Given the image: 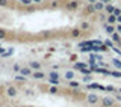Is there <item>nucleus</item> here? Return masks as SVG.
Instances as JSON below:
<instances>
[{"label":"nucleus","instance_id":"nucleus-33","mask_svg":"<svg viewBox=\"0 0 121 107\" xmlns=\"http://www.w3.org/2000/svg\"><path fill=\"white\" fill-rule=\"evenodd\" d=\"M115 27H117V32H118V33H121V24H117Z\"/></svg>","mask_w":121,"mask_h":107},{"label":"nucleus","instance_id":"nucleus-20","mask_svg":"<svg viewBox=\"0 0 121 107\" xmlns=\"http://www.w3.org/2000/svg\"><path fill=\"white\" fill-rule=\"evenodd\" d=\"M58 6H59V0H52L50 5H48V8H52V9H56Z\"/></svg>","mask_w":121,"mask_h":107},{"label":"nucleus","instance_id":"nucleus-35","mask_svg":"<svg viewBox=\"0 0 121 107\" xmlns=\"http://www.w3.org/2000/svg\"><path fill=\"white\" fill-rule=\"evenodd\" d=\"M106 91H111V92H113L115 89H113V86H108V87H106Z\"/></svg>","mask_w":121,"mask_h":107},{"label":"nucleus","instance_id":"nucleus-21","mask_svg":"<svg viewBox=\"0 0 121 107\" xmlns=\"http://www.w3.org/2000/svg\"><path fill=\"white\" fill-rule=\"evenodd\" d=\"M48 83L53 86H59V78H50L48 77Z\"/></svg>","mask_w":121,"mask_h":107},{"label":"nucleus","instance_id":"nucleus-4","mask_svg":"<svg viewBox=\"0 0 121 107\" xmlns=\"http://www.w3.org/2000/svg\"><path fill=\"white\" fill-rule=\"evenodd\" d=\"M32 77L35 78V80H43V78H45V77H47V74H45L44 71H33Z\"/></svg>","mask_w":121,"mask_h":107},{"label":"nucleus","instance_id":"nucleus-7","mask_svg":"<svg viewBox=\"0 0 121 107\" xmlns=\"http://www.w3.org/2000/svg\"><path fill=\"white\" fill-rule=\"evenodd\" d=\"M104 6H106L104 3L98 0V2L95 3V5H94V8H95V12H104Z\"/></svg>","mask_w":121,"mask_h":107},{"label":"nucleus","instance_id":"nucleus-9","mask_svg":"<svg viewBox=\"0 0 121 107\" xmlns=\"http://www.w3.org/2000/svg\"><path fill=\"white\" fill-rule=\"evenodd\" d=\"M106 23H108V24H118V21H117V17L115 15H112V14H109L108 15V20H106Z\"/></svg>","mask_w":121,"mask_h":107},{"label":"nucleus","instance_id":"nucleus-32","mask_svg":"<svg viewBox=\"0 0 121 107\" xmlns=\"http://www.w3.org/2000/svg\"><path fill=\"white\" fill-rule=\"evenodd\" d=\"M112 15H115V17L121 15V9H120V8H115V11H113V14H112Z\"/></svg>","mask_w":121,"mask_h":107},{"label":"nucleus","instance_id":"nucleus-17","mask_svg":"<svg viewBox=\"0 0 121 107\" xmlns=\"http://www.w3.org/2000/svg\"><path fill=\"white\" fill-rule=\"evenodd\" d=\"M74 74H76L74 71H67L64 75H65V78L68 80V82H70V80H74Z\"/></svg>","mask_w":121,"mask_h":107},{"label":"nucleus","instance_id":"nucleus-25","mask_svg":"<svg viewBox=\"0 0 121 107\" xmlns=\"http://www.w3.org/2000/svg\"><path fill=\"white\" fill-rule=\"evenodd\" d=\"M15 80H17V82H26V80H27V77H24V75L18 74V75H15Z\"/></svg>","mask_w":121,"mask_h":107},{"label":"nucleus","instance_id":"nucleus-23","mask_svg":"<svg viewBox=\"0 0 121 107\" xmlns=\"http://www.w3.org/2000/svg\"><path fill=\"white\" fill-rule=\"evenodd\" d=\"M18 2H20L21 5H24V6H32L33 0H18Z\"/></svg>","mask_w":121,"mask_h":107},{"label":"nucleus","instance_id":"nucleus-12","mask_svg":"<svg viewBox=\"0 0 121 107\" xmlns=\"http://www.w3.org/2000/svg\"><path fill=\"white\" fill-rule=\"evenodd\" d=\"M113 11H115V6H113V5H111V3L104 6V12L108 14V15H109V14H113Z\"/></svg>","mask_w":121,"mask_h":107},{"label":"nucleus","instance_id":"nucleus-30","mask_svg":"<svg viewBox=\"0 0 121 107\" xmlns=\"http://www.w3.org/2000/svg\"><path fill=\"white\" fill-rule=\"evenodd\" d=\"M48 92H50V94H58V87H56V86H52L50 89H48Z\"/></svg>","mask_w":121,"mask_h":107},{"label":"nucleus","instance_id":"nucleus-2","mask_svg":"<svg viewBox=\"0 0 121 107\" xmlns=\"http://www.w3.org/2000/svg\"><path fill=\"white\" fill-rule=\"evenodd\" d=\"M18 74L24 75V77H29V75L33 74V70L29 66V65H27V66H21V70H20V72H18Z\"/></svg>","mask_w":121,"mask_h":107},{"label":"nucleus","instance_id":"nucleus-38","mask_svg":"<svg viewBox=\"0 0 121 107\" xmlns=\"http://www.w3.org/2000/svg\"><path fill=\"white\" fill-rule=\"evenodd\" d=\"M117 21H118V24H121V15H118V17H117Z\"/></svg>","mask_w":121,"mask_h":107},{"label":"nucleus","instance_id":"nucleus-5","mask_svg":"<svg viewBox=\"0 0 121 107\" xmlns=\"http://www.w3.org/2000/svg\"><path fill=\"white\" fill-rule=\"evenodd\" d=\"M6 94H8V97H17V94H18V91H17V87H14V86H9L6 89Z\"/></svg>","mask_w":121,"mask_h":107},{"label":"nucleus","instance_id":"nucleus-26","mask_svg":"<svg viewBox=\"0 0 121 107\" xmlns=\"http://www.w3.org/2000/svg\"><path fill=\"white\" fill-rule=\"evenodd\" d=\"M104 44L108 45L109 48H112V50H113V48H115V44H113V41H111V39H106V42H104Z\"/></svg>","mask_w":121,"mask_h":107},{"label":"nucleus","instance_id":"nucleus-16","mask_svg":"<svg viewBox=\"0 0 121 107\" xmlns=\"http://www.w3.org/2000/svg\"><path fill=\"white\" fill-rule=\"evenodd\" d=\"M88 89H106V87H103L101 85H98V83H91V85L86 86Z\"/></svg>","mask_w":121,"mask_h":107},{"label":"nucleus","instance_id":"nucleus-22","mask_svg":"<svg viewBox=\"0 0 121 107\" xmlns=\"http://www.w3.org/2000/svg\"><path fill=\"white\" fill-rule=\"evenodd\" d=\"M20 70H21V65H20V63H14V65H12V71H14V72H17V74H18V72H20Z\"/></svg>","mask_w":121,"mask_h":107},{"label":"nucleus","instance_id":"nucleus-8","mask_svg":"<svg viewBox=\"0 0 121 107\" xmlns=\"http://www.w3.org/2000/svg\"><path fill=\"white\" fill-rule=\"evenodd\" d=\"M86 100H88V103H91V104H95L98 101V97H97V94H89L88 97H86Z\"/></svg>","mask_w":121,"mask_h":107},{"label":"nucleus","instance_id":"nucleus-18","mask_svg":"<svg viewBox=\"0 0 121 107\" xmlns=\"http://www.w3.org/2000/svg\"><path fill=\"white\" fill-rule=\"evenodd\" d=\"M48 77H50V78H59V77H60V74H59V72L56 71V70H53V71L48 72Z\"/></svg>","mask_w":121,"mask_h":107},{"label":"nucleus","instance_id":"nucleus-39","mask_svg":"<svg viewBox=\"0 0 121 107\" xmlns=\"http://www.w3.org/2000/svg\"><path fill=\"white\" fill-rule=\"evenodd\" d=\"M2 51H3V48H2V47H0V53H2Z\"/></svg>","mask_w":121,"mask_h":107},{"label":"nucleus","instance_id":"nucleus-1","mask_svg":"<svg viewBox=\"0 0 121 107\" xmlns=\"http://www.w3.org/2000/svg\"><path fill=\"white\" fill-rule=\"evenodd\" d=\"M77 8H79V2H77V0H70V2L65 5L67 11H76Z\"/></svg>","mask_w":121,"mask_h":107},{"label":"nucleus","instance_id":"nucleus-36","mask_svg":"<svg viewBox=\"0 0 121 107\" xmlns=\"http://www.w3.org/2000/svg\"><path fill=\"white\" fill-rule=\"evenodd\" d=\"M43 2H44V0H33V3H36V5H41Z\"/></svg>","mask_w":121,"mask_h":107},{"label":"nucleus","instance_id":"nucleus-41","mask_svg":"<svg viewBox=\"0 0 121 107\" xmlns=\"http://www.w3.org/2000/svg\"><path fill=\"white\" fill-rule=\"evenodd\" d=\"M29 107H32V106H29Z\"/></svg>","mask_w":121,"mask_h":107},{"label":"nucleus","instance_id":"nucleus-15","mask_svg":"<svg viewBox=\"0 0 121 107\" xmlns=\"http://www.w3.org/2000/svg\"><path fill=\"white\" fill-rule=\"evenodd\" d=\"M68 86H70L71 89H77V87L80 86V83H79L77 80H70V82H68Z\"/></svg>","mask_w":121,"mask_h":107},{"label":"nucleus","instance_id":"nucleus-13","mask_svg":"<svg viewBox=\"0 0 121 107\" xmlns=\"http://www.w3.org/2000/svg\"><path fill=\"white\" fill-rule=\"evenodd\" d=\"M70 33H71V36H73V38H79V36L82 35V30L79 29V27H77V29H71Z\"/></svg>","mask_w":121,"mask_h":107},{"label":"nucleus","instance_id":"nucleus-40","mask_svg":"<svg viewBox=\"0 0 121 107\" xmlns=\"http://www.w3.org/2000/svg\"><path fill=\"white\" fill-rule=\"evenodd\" d=\"M120 94H121V89H120Z\"/></svg>","mask_w":121,"mask_h":107},{"label":"nucleus","instance_id":"nucleus-10","mask_svg":"<svg viewBox=\"0 0 121 107\" xmlns=\"http://www.w3.org/2000/svg\"><path fill=\"white\" fill-rule=\"evenodd\" d=\"M83 12H85L86 15H92L94 12H95V8H94V5H88L85 8V11H83Z\"/></svg>","mask_w":121,"mask_h":107},{"label":"nucleus","instance_id":"nucleus-37","mask_svg":"<svg viewBox=\"0 0 121 107\" xmlns=\"http://www.w3.org/2000/svg\"><path fill=\"white\" fill-rule=\"evenodd\" d=\"M100 2H103V3H104V5H109V3H111V2H112V0H100Z\"/></svg>","mask_w":121,"mask_h":107},{"label":"nucleus","instance_id":"nucleus-6","mask_svg":"<svg viewBox=\"0 0 121 107\" xmlns=\"http://www.w3.org/2000/svg\"><path fill=\"white\" fill-rule=\"evenodd\" d=\"M103 27H104V30L109 33V35H112V33H115V32H117V27H115L113 24H108V23H106Z\"/></svg>","mask_w":121,"mask_h":107},{"label":"nucleus","instance_id":"nucleus-31","mask_svg":"<svg viewBox=\"0 0 121 107\" xmlns=\"http://www.w3.org/2000/svg\"><path fill=\"white\" fill-rule=\"evenodd\" d=\"M83 82H85V83H89V82H91V75H89V74L83 75Z\"/></svg>","mask_w":121,"mask_h":107},{"label":"nucleus","instance_id":"nucleus-28","mask_svg":"<svg viewBox=\"0 0 121 107\" xmlns=\"http://www.w3.org/2000/svg\"><path fill=\"white\" fill-rule=\"evenodd\" d=\"M111 75H113V77H118V78H121V72H120V71H111Z\"/></svg>","mask_w":121,"mask_h":107},{"label":"nucleus","instance_id":"nucleus-29","mask_svg":"<svg viewBox=\"0 0 121 107\" xmlns=\"http://www.w3.org/2000/svg\"><path fill=\"white\" fill-rule=\"evenodd\" d=\"M8 5H9V0H0V6L2 8H6Z\"/></svg>","mask_w":121,"mask_h":107},{"label":"nucleus","instance_id":"nucleus-34","mask_svg":"<svg viewBox=\"0 0 121 107\" xmlns=\"http://www.w3.org/2000/svg\"><path fill=\"white\" fill-rule=\"evenodd\" d=\"M97 2H98V0H88V3H89V5H95Z\"/></svg>","mask_w":121,"mask_h":107},{"label":"nucleus","instance_id":"nucleus-11","mask_svg":"<svg viewBox=\"0 0 121 107\" xmlns=\"http://www.w3.org/2000/svg\"><path fill=\"white\" fill-rule=\"evenodd\" d=\"M79 29H80V30H89V29H91V23H88V21H82L80 26H79Z\"/></svg>","mask_w":121,"mask_h":107},{"label":"nucleus","instance_id":"nucleus-27","mask_svg":"<svg viewBox=\"0 0 121 107\" xmlns=\"http://www.w3.org/2000/svg\"><path fill=\"white\" fill-rule=\"evenodd\" d=\"M6 36H8V32L5 29H0V39H5Z\"/></svg>","mask_w":121,"mask_h":107},{"label":"nucleus","instance_id":"nucleus-3","mask_svg":"<svg viewBox=\"0 0 121 107\" xmlns=\"http://www.w3.org/2000/svg\"><path fill=\"white\" fill-rule=\"evenodd\" d=\"M29 66L32 68L33 71H41V70H43V65H41V62H38V60H30Z\"/></svg>","mask_w":121,"mask_h":107},{"label":"nucleus","instance_id":"nucleus-19","mask_svg":"<svg viewBox=\"0 0 121 107\" xmlns=\"http://www.w3.org/2000/svg\"><path fill=\"white\" fill-rule=\"evenodd\" d=\"M112 106H113V101L111 98H104L103 100V107H112Z\"/></svg>","mask_w":121,"mask_h":107},{"label":"nucleus","instance_id":"nucleus-14","mask_svg":"<svg viewBox=\"0 0 121 107\" xmlns=\"http://www.w3.org/2000/svg\"><path fill=\"white\" fill-rule=\"evenodd\" d=\"M111 38H112V41H113V42H117V44H121V38H120V33H118V32L112 33V35H111Z\"/></svg>","mask_w":121,"mask_h":107},{"label":"nucleus","instance_id":"nucleus-24","mask_svg":"<svg viewBox=\"0 0 121 107\" xmlns=\"http://www.w3.org/2000/svg\"><path fill=\"white\" fill-rule=\"evenodd\" d=\"M112 63L115 65L118 70H121V60H120V59H112Z\"/></svg>","mask_w":121,"mask_h":107}]
</instances>
